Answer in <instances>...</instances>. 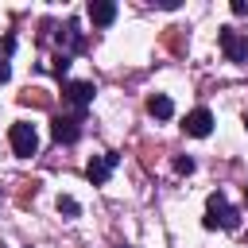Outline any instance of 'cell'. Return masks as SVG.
I'll use <instances>...</instances> for the list:
<instances>
[{
  "mask_svg": "<svg viewBox=\"0 0 248 248\" xmlns=\"http://www.w3.org/2000/svg\"><path fill=\"white\" fill-rule=\"evenodd\" d=\"M147 112H151L155 120H170V116H174V101H170L167 93H151V97H147Z\"/></svg>",
  "mask_w": 248,
  "mask_h": 248,
  "instance_id": "30bf717a",
  "label": "cell"
},
{
  "mask_svg": "<svg viewBox=\"0 0 248 248\" xmlns=\"http://www.w3.org/2000/svg\"><path fill=\"white\" fill-rule=\"evenodd\" d=\"M229 12H232V16H248V4H244V0H232Z\"/></svg>",
  "mask_w": 248,
  "mask_h": 248,
  "instance_id": "5bb4252c",
  "label": "cell"
},
{
  "mask_svg": "<svg viewBox=\"0 0 248 248\" xmlns=\"http://www.w3.org/2000/svg\"><path fill=\"white\" fill-rule=\"evenodd\" d=\"M54 39H58L62 54H78V50H85V35H81L78 19H66V23H62L58 31H54Z\"/></svg>",
  "mask_w": 248,
  "mask_h": 248,
  "instance_id": "ba28073f",
  "label": "cell"
},
{
  "mask_svg": "<svg viewBox=\"0 0 248 248\" xmlns=\"http://www.w3.org/2000/svg\"><path fill=\"white\" fill-rule=\"evenodd\" d=\"M244 132H248V116H244Z\"/></svg>",
  "mask_w": 248,
  "mask_h": 248,
  "instance_id": "e0dca14e",
  "label": "cell"
},
{
  "mask_svg": "<svg viewBox=\"0 0 248 248\" xmlns=\"http://www.w3.org/2000/svg\"><path fill=\"white\" fill-rule=\"evenodd\" d=\"M8 78H12V66H8V62H4V58H0V85H4V81H8Z\"/></svg>",
  "mask_w": 248,
  "mask_h": 248,
  "instance_id": "2e32d148",
  "label": "cell"
},
{
  "mask_svg": "<svg viewBox=\"0 0 248 248\" xmlns=\"http://www.w3.org/2000/svg\"><path fill=\"white\" fill-rule=\"evenodd\" d=\"M182 132H186V136H194V140H205V136L213 132V112H209L205 105L190 108V112H186V120H182Z\"/></svg>",
  "mask_w": 248,
  "mask_h": 248,
  "instance_id": "8992f818",
  "label": "cell"
},
{
  "mask_svg": "<svg viewBox=\"0 0 248 248\" xmlns=\"http://www.w3.org/2000/svg\"><path fill=\"white\" fill-rule=\"evenodd\" d=\"M85 12H89V23H93V27H108V23L116 19V4H112V0H89Z\"/></svg>",
  "mask_w": 248,
  "mask_h": 248,
  "instance_id": "9c48e42d",
  "label": "cell"
},
{
  "mask_svg": "<svg viewBox=\"0 0 248 248\" xmlns=\"http://www.w3.org/2000/svg\"><path fill=\"white\" fill-rule=\"evenodd\" d=\"M97 85L93 81H62V101L74 108V116H85V108L93 105Z\"/></svg>",
  "mask_w": 248,
  "mask_h": 248,
  "instance_id": "3957f363",
  "label": "cell"
},
{
  "mask_svg": "<svg viewBox=\"0 0 248 248\" xmlns=\"http://www.w3.org/2000/svg\"><path fill=\"white\" fill-rule=\"evenodd\" d=\"M50 136H54L58 143H78V136H81V116H74V112L54 116V120H50Z\"/></svg>",
  "mask_w": 248,
  "mask_h": 248,
  "instance_id": "52a82bcc",
  "label": "cell"
},
{
  "mask_svg": "<svg viewBox=\"0 0 248 248\" xmlns=\"http://www.w3.org/2000/svg\"><path fill=\"white\" fill-rule=\"evenodd\" d=\"M155 8H163V12H174V8H178V0H155Z\"/></svg>",
  "mask_w": 248,
  "mask_h": 248,
  "instance_id": "9a60e30c",
  "label": "cell"
},
{
  "mask_svg": "<svg viewBox=\"0 0 248 248\" xmlns=\"http://www.w3.org/2000/svg\"><path fill=\"white\" fill-rule=\"evenodd\" d=\"M116 163H120V155H116V151H105V155H93V159L85 163V178H89L93 186H105V182H108V174L116 170Z\"/></svg>",
  "mask_w": 248,
  "mask_h": 248,
  "instance_id": "5b68a950",
  "label": "cell"
},
{
  "mask_svg": "<svg viewBox=\"0 0 248 248\" xmlns=\"http://www.w3.org/2000/svg\"><path fill=\"white\" fill-rule=\"evenodd\" d=\"M244 202H248V186H244Z\"/></svg>",
  "mask_w": 248,
  "mask_h": 248,
  "instance_id": "ac0fdd59",
  "label": "cell"
},
{
  "mask_svg": "<svg viewBox=\"0 0 248 248\" xmlns=\"http://www.w3.org/2000/svg\"><path fill=\"white\" fill-rule=\"evenodd\" d=\"M217 46L229 62H248V35L232 31V27H221L217 31Z\"/></svg>",
  "mask_w": 248,
  "mask_h": 248,
  "instance_id": "277c9868",
  "label": "cell"
},
{
  "mask_svg": "<svg viewBox=\"0 0 248 248\" xmlns=\"http://www.w3.org/2000/svg\"><path fill=\"white\" fill-rule=\"evenodd\" d=\"M174 174H194V159L190 155H178L174 159Z\"/></svg>",
  "mask_w": 248,
  "mask_h": 248,
  "instance_id": "4fadbf2b",
  "label": "cell"
},
{
  "mask_svg": "<svg viewBox=\"0 0 248 248\" xmlns=\"http://www.w3.org/2000/svg\"><path fill=\"white\" fill-rule=\"evenodd\" d=\"M50 74H54V78H62V81H66V74H70V54H58V58H54V62H50Z\"/></svg>",
  "mask_w": 248,
  "mask_h": 248,
  "instance_id": "7c38bea8",
  "label": "cell"
},
{
  "mask_svg": "<svg viewBox=\"0 0 248 248\" xmlns=\"http://www.w3.org/2000/svg\"><path fill=\"white\" fill-rule=\"evenodd\" d=\"M205 229H240V213L229 205V198L221 190H213L205 198V217H202Z\"/></svg>",
  "mask_w": 248,
  "mask_h": 248,
  "instance_id": "6da1fadb",
  "label": "cell"
},
{
  "mask_svg": "<svg viewBox=\"0 0 248 248\" xmlns=\"http://www.w3.org/2000/svg\"><path fill=\"white\" fill-rule=\"evenodd\" d=\"M8 143H12V151H16L19 159H31V155L39 151V132H35V124H27V120H12V128H8Z\"/></svg>",
  "mask_w": 248,
  "mask_h": 248,
  "instance_id": "7a4b0ae2",
  "label": "cell"
},
{
  "mask_svg": "<svg viewBox=\"0 0 248 248\" xmlns=\"http://www.w3.org/2000/svg\"><path fill=\"white\" fill-rule=\"evenodd\" d=\"M58 213H62V217H78V213H81V205H78V198H70V194H62V198H58Z\"/></svg>",
  "mask_w": 248,
  "mask_h": 248,
  "instance_id": "8fae6325",
  "label": "cell"
}]
</instances>
